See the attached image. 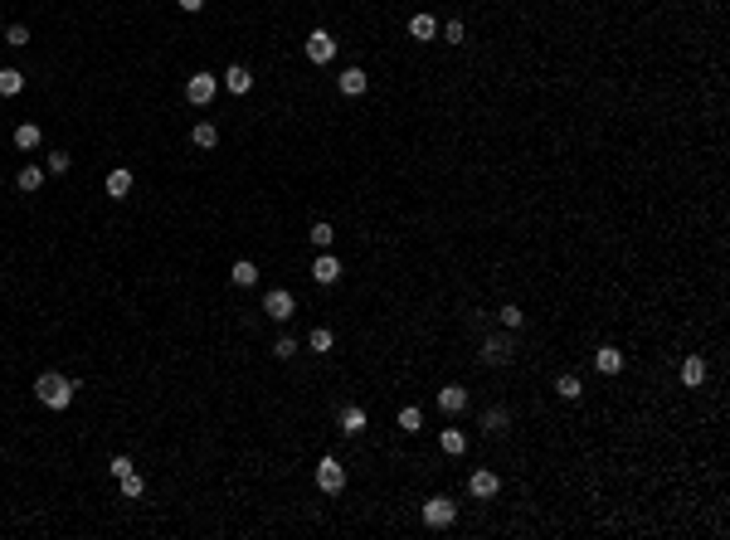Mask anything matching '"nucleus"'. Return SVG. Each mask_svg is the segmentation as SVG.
I'll return each mask as SVG.
<instances>
[{
	"label": "nucleus",
	"instance_id": "obj_1",
	"mask_svg": "<svg viewBox=\"0 0 730 540\" xmlns=\"http://www.w3.org/2000/svg\"><path fill=\"white\" fill-rule=\"evenodd\" d=\"M73 389H78V384H73L69 375H59V370H44V375L34 379V394H39V404L54 409V414H64V409L73 404Z\"/></svg>",
	"mask_w": 730,
	"mask_h": 540
},
{
	"label": "nucleus",
	"instance_id": "obj_2",
	"mask_svg": "<svg viewBox=\"0 0 730 540\" xmlns=\"http://www.w3.org/2000/svg\"><path fill=\"white\" fill-rule=\"evenodd\" d=\"M453 521H458V506H453L448 496H429V501H424V526H429V531H448Z\"/></svg>",
	"mask_w": 730,
	"mask_h": 540
},
{
	"label": "nucleus",
	"instance_id": "obj_3",
	"mask_svg": "<svg viewBox=\"0 0 730 540\" xmlns=\"http://www.w3.org/2000/svg\"><path fill=\"white\" fill-rule=\"evenodd\" d=\"M215 93H219V78H215V73H195V78H186L190 108H210V103H215Z\"/></svg>",
	"mask_w": 730,
	"mask_h": 540
},
{
	"label": "nucleus",
	"instance_id": "obj_4",
	"mask_svg": "<svg viewBox=\"0 0 730 540\" xmlns=\"http://www.w3.org/2000/svg\"><path fill=\"white\" fill-rule=\"evenodd\" d=\"M317 486H322L326 496H336V491L346 486V467H341L336 458H322L317 462Z\"/></svg>",
	"mask_w": 730,
	"mask_h": 540
},
{
	"label": "nucleus",
	"instance_id": "obj_5",
	"mask_svg": "<svg viewBox=\"0 0 730 540\" xmlns=\"http://www.w3.org/2000/svg\"><path fill=\"white\" fill-rule=\"evenodd\" d=\"M263 312H268L273 322H288V317L298 312V302H293V292H288V287H273L268 297H263Z\"/></svg>",
	"mask_w": 730,
	"mask_h": 540
},
{
	"label": "nucleus",
	"instance_id": "obj_6",
	"mask_svg": "<svg viewBox=\"0 0 730 540\" xmlns=\"http://www.w3.org/2000/svg\"><path fill=\"white\" fill-rule=\"evenodd\" d=\"M307 58H312V63H331V58H336V39H331L326 29H312V39H307Z\"/></svg>",
	"mask_w": 730,
	"mask_h": 540
},
{
	"label": "nucleus",
	"instance_id": "obj_7",
	"mask_svg": "<svg viewBox=\"0 0 730 540\" xmlns=\"http://www.w3.org/2000/svg\"><path fill=\"white\" fill-rule=\"evenodd\" d=\"M219 88H229V93H234V98H243V93H248V88H253V73H248V68H243V63H229V68H224V73H219Z\"/></svg>",
	"mask_w": 730,
	"mask_h": 540
},
{
	"label": "nucleus",
	"instance_id": "obj_8",
	"mask_svg": "<svg viewBox=\"0 0 730 540\" xmlns=\"http://www.w3.org/2000/svg\"><path fill=\"white\" fill-rule=\"evenodd\" d=\"M482 360H487V365H507V360H512V341H507V336H487V341H482Z\"/></svg>",
	"mask_w": 730,
	"mask_h": 540
},
{
	"label": "nucleus",
	"instance_id": "obj_9",
	"mask_svg": "<svg viewBox=\"0 0 730 540\" xmlns=\"http://www.w3.org/2000/svg\"><path fill=\"white\" fill-rule=\"evenodd\" d=\"M438 409H443V414H462V409H467V389H462V384H443V389H438Z\"/></svg>",
	"mask_w": 730,
	"mask_h": 540
},
{
	"label": "nucleus",
	"instance_id": "obj_10",
	"mask_svg": "<svg viewBox=\"0 0 730 540\" xmlns=\"http://www.w3.org/2000/svg\"><path fill=\"white\" fill-rule=\"evenodd\" d=\"M312 282H322V287H331V282H341V263H336L331 253H322V258L312 263Z\"/></svg>",
	"mask_w": 730,
	"mask_h": 540
},
{
	"label": "nucleus",
	"instance_id": "obj_11",
	"mask_svg": "<svg viewBox=\"0 0 730 540\" xmlns=\"http://www.w3.org/2000/svg\"><path fill=\"white\" fill-rule=\"evenodd\" d=\"M594 370H599V375H619V370H623V351H619V346H599V351H594Z\"/></svg>",
	"mask_w": 730,
	"mask_h": 540
},
{
	"label": "nucleus",
	"instance_id": "obj_12",
	"mask_svg": "<svg viewBox=\"0 0 730 540\" xmlns=\"http://www.w3.org/2000/svg\"><path fill=\"white\" fill-rule=\"evenodd\" d=\"M336 88H341L346 98H360V93L370 88V78H365V68H346V73L336 78Z\"/></svg>",
	"mask_w": 730,
	"mask_h": 540
},
{
	"label": "nucleus",
	"instance_id": "obj_13",
	"mask_svg": "<svg viewBox=\"0 0 730 540\" xmlns=\"http://www.w3.org/2000/svg\"><path fill=\"white\" fill-rule=\"evenodd\" d=\"M701 379H706V360L701 355H686V360H681V384H686V389H701Z\"/></svg>",
	"mask_w": 730,
	"mask_h": 540
},
{
	"label": "nucleus",
	"instance_id": "obj_14",
	"mask_svg": "<svg viewBox=\"0 0 730 540\" xmlns=\"http://www.w3.org/2000/svg\"><path fill=\"white\" fill-rule=\"evenodd\" d=\"M108 195L112 200H127V195H132V170H127V165L108 170Z\"/></svg>",
	"mask_w": 730,
	"mask_h": 540
},
{
	"label": "nucleus",
	"instance_id": "obj_15",
	"mask_svg": "<svg viewBox=\"0 0 730 540\" xmlns=\"http://www.w3.org/2000/svg\"><path fill=\"white\" fill-rule=\"evenodd\" d=\"M438 448H443L448 458H462V453H467V433H462V429H443V433H438Z\"/></svg>",
	"mask_w": 730,
	"mask_h": 540
},
{
	"label": "nucleus",
	"instance_id": "obj_16",
	"mask_svg": "<svg viewBox=\"0 0 730 540\" xmlns=\"http://www.w3.org/2000/svg\"><path fill=\"white\" fill-rule=\"evenodd\" d=\"M215 141H219V127H215V122H195V127H190V146H200V151H210Z\"/></svg>",
	"mask_w": 730,
	"mask_h": 540
},
{
	"label": "nucleus",
	"instance_id": "obj_17",
	"mask_svg": "<svg viewBox=\"0 0 730 540\" xmlns=\"http://www.w3.org/2000/svg\"><path fill=\"white\" fill-rule=\"evenodd\" d=\"M467 486H472V496H497V486H502V482H497V472H487V467H482V472L467 477Z\"/></svg>",
	"mask_w": 730,
	"mask_h": 540
},
{
	"label": "nucleus",
	"instance_id": "obj_18",
	"mask_svg": "<svg viewBox=\"0 0 730 540\" xmlns=\"http://www.w3.org/2000/svg\"><path fill=\"white\" fill-rule=\"evenodd\" d=\"M341 433H365V409L360 404H351V409H341Z\"/></svg>",
	"mask_w": 730,
	"mask_h": 540
},
{
	"label": "nucleus",
	"instance_id": "obj_19",
	"mask_svg": "<svg viewBox=\"0 0 730 540\" xmlns=\"http://www.w3.org/2000/svg\"><path fill=\"white\" fill-rule=\"evenodd\" d=\"M555 394H560V399H584V379H579V375H560V379H555Z\"/></svg>",
	"mask_w": 730,
	"mask_h": 540
},
{
	"label": "nucleus",
	"instance_id": "obj_20",
	"mask_svg": "<svg viewBox=\"0 0 730 540\" xmlns=\"http://www.w3.org/2000/svg\"><path fill=\"white\" fill-rule=\"evenodd\" d=\"M409 34H414V39H438V20H433V15H414V20H409Z\"/></svg>",
	"mask_w": 730,
	"mask_h": 540
},
{
	"label": "nucleus",
	"instance_id": "obj_21",
	"mask_svg": "<svg viewBox=\"0 0 730 540\" xmlns=\"http://www.w3.org/2000/svg\"><path fill=\"white\" fill-rule=\"evenodd\" d=\"M25 88V73L20 68H0V98H15Z\"/></svg>",
	"mask_w": 730,
	"mask_h": 540
},
{
	"label": "nucleus",
	"instance_id": "obj_22",
	"mask_svg": "<svg viewBox=\"0 0 730 540\" xmlns=\"http://www.w3.org/2000/svg\"><path fill=\"white\" fill-rule=\"evenodd\" d=\"M15 185L25 190V195H34V190L44 185V170H39V165H25V170H20V175H15Z\"/></svg>",
	"mask_w": 730,
	"mask_h": 540
},
{
	"label": "nucleus",
	"instance_id": "obj_23",
	"mask_svg": "<svg viewBox=\"0 0 730 540\" xmlns=\"http://www.w3.org/2000/svg\"><path fill=\"white\" fill-rule=\"evenodd\" d=\"M15 146H20V151H34V146H39V127H34V122H20V127H15Z\"/></svg>",
	"mask_w": 730,
	"mask_h": 540
},
{
	"label": "nucleus",
	"instance_id": "obj_24",
	"mask_svg": "<svg viewBox=\"0 0 730 540\" xmlns=\"http://www.w3.org/2000/svg\"><path fill=\"white\" fill-rule=\"evenodd\" d=\"M229 277H234V287H253V282H258V268H253V263H248V258H239V263H234V272H229Z\"/></svg>",
	"mask_w": 730,
	"mask_h": 540
},
{
	"label": "nucleus",
	"instance_id": "obj_25",
	"mask_svg": "<svg viewBox=\"0 0 730 540\" xmlns=\"http://www.w3.org/2000/svg\"><path fill=\"white\" fill-rule=\"evenodd\" d=\"M400 429H405V433H419V429H424V409H419V404H405V409H400Z\"/></svg>",
	"mask_w": 730,
	"mask_h": 540
},
{
	"label": "nucleus",
	"instance_id": "obj_26",
	"mask_svg": "<svg viewBox=\"0 0 730 540\" xmlns=\"http://www.w3.org/2000/svg\"><path fill=\"white\" fill-rule=\"evenodd\" d=\"M307 346H312V351H317V355H326V351H331V346H336V336H331L326 326H317V331L307 336Z\"/></svg>",
	"mask_w": 730,
	"mask_h": 540
},
{
	"label": "nucleus",
	"instance_id": "obj_27",
	"mask_svg": "<svg viewBox=\"0 0 730 540\" xmlns=\"http://www.w3.org/2000/svg\"><path fill=\"white\" fill-rule=\"evenodd\" d=\"M312 243H317V248H331V243H336V229H331L326 219H317V224H312Z\"/></svg>",
	"mask_w": 730,
	"mask_h": 540
},
{
	"label": "nucleus",
	"instance_id": "obj_28",
	"mask_svg": "<svg viewBox=\"0 0 730 540\" xmlns=\"http://www.w3.org/2000/svg\"><path fill=\"white\" fill-rule=\"evenodd\" d=\"M117 482H122V496H132V501H136V496H141V491H146V482L136 477V467H132V472H127V477H117Z\"/></svg>",
	"mask_w": 730,
	"mask_h": 540
},
{
	"label": "nucleus",
	"instance_id": "obj_29",
	"mask_svg": "<svg viewBox=\"0 0 730 540\" xmlns=\"http://www.w3.org/2000/svg\"><path fill=\"white\" fill-rule=\"evenodd\" d=\"M497 317H502V326H507V331H516V326L526 322V312H521V307H512V302H507V307H502Z\"/></svg>",
	"mask_w": 730,
	"mask_h": 540
},
{
	"label": "nucleus",
	"instance_id": "obj_30",
	"mask_svg": "<svg viewBox=\"0 0 730 540\" xmlns=\"http://www.w3.org/2000/svg\"><path fill=\"white\" fill-rule=\"evenodd\" d=\"M482 429H487V433H502V429H507V409H487Z\"/></svg>",
	"mask_w": 730,
	"mask_h": 540
},
{
	"label": "nucleus",
	"instance_id": "obj_31",
	"mask_svg": "<svg viewBox=\"0 0 730 540\" xmlns=\"http://www.w3.org/2000/svg\"><path fill=\"white\" fill-rule=\"evenodd\" d=\"M5 44H10V49H25V44H29V29L25 25H10V29H5Z\"/></svg>",
	"mask_w": 730,
	"mask_h": 540
},
{
	"label": "nucleus",
	"instance_id": "obj_32",
	"mask_svg": "<svg viewBox=\"0 0 730 540\" xmlns=\"http://www.w3.org/2000/svg\"><path fill=\"white\" fill-rule=\"evenodd\" d=\"M438 34H443L448 44H462V39H467V29H462V20H448V25L438 29Z\"/></svg>",
	"mask_w": 730,
	"mask_h": 540
},
{
	"label": "nucleus",
	"instance_id": "obj_33",
	"mask_svg": "<svg viewBox=\"0 0 730 540\" xmlns=\"http://www.w3.org/2000/svg\"><path fill=\"white\" fill-rule=\"evenodd\" d=\"M273 355H278V360L298 355V341H293V336H278V341H273Z\"/></svg>",
	"mask_w": 730,
	"mask_h": 540
},
{
	"label": "nucleus",
	"instance_id": "obj_34",
	"mask_svg": "<svg viewBox=\"0 0 730 540\" xmlns=\"http://www.w3.org/2000/svg\"><path fill=\"white\" fill-rule=\"evenodd\" d=\"M108 467H112V477H127V472H132V458H127V453H117Z\"/></svg>",
	"mask_w": 730,
	"mask_h": 540
},
{
	"label": "nucleus",
	"instance_id": "obj_35",
	"mask_svg": "<svg viewBox=\"0 0 730 540\" xmlns=\"http://www.w3.org/2000/svg\"><path fill=\"white\" fill-rule=\"evenodd\" d=\"M69 165H73V161H69V151H54V156H49V170H54V175H64Z\"/></svg>",
	"mask_w": 730,
	"mask_h": 540
},
{
	"label": "nucleus",
	"instance_id": "obj_36",
	"mask_svg": "<svg viewBox=\"0 0 730 540\" xmlns=\"http://www.w3.org/2000/svg\"><path fill=\"white\" fill-rule=\"evenodd\" d=\"M176 5H181V10H190V15H200V10H205V0H176Z\"/></svg>",
	"mask_w": 730,
	"mask_h": 540
}]
</instances>
